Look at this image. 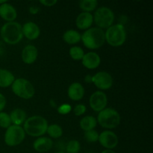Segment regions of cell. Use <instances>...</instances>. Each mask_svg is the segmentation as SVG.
<instances>
[{
	"label": "cell",
	"mask_w": 153,
	"mask_h": 153,
	"mask_svg": "<svg viewBox=\"0 0 153 153\" xmlns=\"http://www.w3.org/2000/svg\"><path fill=\"white\" fill-rule=\"evenodd\" d=\"M0 34L4 42L10 45L19 43L23 37L22 26L16 22H8L4 24L1 28Z\"/></svg>",
	"instance_id": "1"
},
{
	"label": "cell",
	"mask_w": 153,
	"mask_h": 153,
	"mask_svg": "<svg viewBox=\"0 0 153 153\" xmlns=\"http://www.w3.org/2000/svg\"><path fill=\"white\" fill-rule=\"evenodd\" d=\"M82 40L84 45L88 49H99L105 42V32L98 27L88 28L82 35Z\"/></svg>",
	"instance_id": "2"
},
{
	"label": "cell",
	"mask_w": 153,
	"mask_h": 153,
	"mask_svg": "<svg viewBox=\"0 0 153 153\" xmlns=\"http://www.w3.org/2000/svg\"><path fill=\"white\" fill-rule=\"evenodd\" d=\"M48 123L44 117L33 116L25 120L24 122V131L32 137H40L47 131Z\"/></svg>",
	"instance_id": "3"
},
{
	"label": "cell",
	"mask_w": 153,
	"mask_h": 153,
	"mask_svg": "<svg viewBox=\"0 0 153 153\" xmlns=\"http://www.w3.org/2000/svg\"><path fill=\"white\" fill-rule=\"evenodd\" d=\"M105 40L112 46H120L126 40L125 27L122 24H116L107 28L105 33Z\"/></svg>",
	"instance_id": "4"
},
{
	"label": "cell",
	"mask_w": 153,
	"mask_h": 153,
	"mask_svg": "<svg viewBox=\"0 0 153 153\" xmlns=\"http://www.w3.org/2000/svg\"><path fill=\"white\" fill-rule=\"evenodd\" d=\"M97 121L103 128H114L120 123V116L114 109L105 108L99 114Z\"/></svg>",
	"instance_id": "5"
},
{
	"label": "cell",
	"mask_w": 153,
	"mask_h": 153,
	"mask_svg": "<svg viewBox=\"0 0 153 153\" xmlns=\"http://www.w3.org/2000/svg\"><path fill=\"white\" fill-rule=\"evenodd\" d=\"M13 94L24 100H29L34 97L35 90L32 84L25 79H17L12 84Z\"/></svg>",
	"instance_id": "6"
},
{
	"label": "cell",
	"mask_w": 153,
	"mask_h": 153,
	"mask_svg": "<svg viewBox=\"0 0 153 153\" xmlns=\"http://www.w3.org/2000/svg\"><path fill=\"white\" fill-rule=\"evenodd\" d=\"M94 22L100 28H108L114 21V14L110 8L101 7L94 13Z\"/></svg>",
	"instance_id": "7"
},
{
	"label": "cell",
	"mask_w": 153,
	"mask_h": 153,
	"mask_svg": "<svg viewBox=\"0 0 153 153\" xmlns=\"http://www.w3.org/2000/svg\"><path fill=\"white\" fill-rule=\"evenodd\" d=\"M25 137V132L20 126L13 125L7 128L4 134V142L9 146L20 144Z\"/></svg>",
	"instance_id": "8"
},
{
	"label": "cell",
	"mask_w": 153,
	"mask_h": 153,
	"mask_svg": "<svg viewBox=\"0 0 153 153\" xmlns=\"http://www.w3.org/2000/svg\"><path fill=\"white\" fill-rule=\"evenodd\" d=\"M92 82L100 90H108L113 85V78L107 72H99L92 76Z\"/></svg>",
	"instance_id": "9"
},
{
	"label": "cell",
	"mask_w": 153,
	"mask_h": 153,
	"mask_svg": "<svg viewBox=\"0 0 153 153\" xmlns=\"http://www.w3.org/2000/svg\"><path fill=\"white\" fill-rule=\"evenodd\" d=\"M108 103L107 96L102 91H97L91 96L90 105L95 111L100 112L105 108Z\"/></svg>",
	"instance_id": "10"
},
{
	"label": "cell",
	"mask_w": 153,
	"mask_h": 153,
	"mask_svg": "<svg viewBox=\"0 0 153 153\" xmlns=\"http://www.w3.org/2000/svg\"><path fill=\"white\" fill-rule=\"evenodd\" d=\"M99 141L103 147L112 149L118 144V137L111 131H104L99 135Z\"/></svg>",
	"instance_id": "11"
},
{
	"label": "cell",
	"mask_w": 153,
	"mask_h": 153,
	"mask_svg": "<svg viewBox=\"0 0 153 153\" xmlns=\"http://www.w3.org/2000/svg\"><path fill=\"white\" fill-rule=\"evenodd\" d=\"M22 34L28 40H35L40 36V30L38 25L33 22H28L22 27Z\"/></svg>",
	"instance_id": "12"
},
{
	"label": "cell",
	"mask_w": 153,
	"mask_h": 153,
	"mask_svg": "<svg viewBox=\"0 0 153 153\" xmlns=\"http://www.w3.org/2000/svg\"><path fill=\"white\" fill-rule=\"evenodd\" d=\"M0 16L8 22H14L17 16L16 9L13 5L8 3L0 4Z\"/></svg>",
	"instance_id": "13"
},
{
	"label": "cell",
	"mask_w": 153,
	"mask_h": 153,
	"mask_svg": "<svg viewBox=\"0 0 153 153\" xmlns=\"http://www.w3.org/2000/svg\"><path fill=\"white\" fill-rule=\"evenodd\" d=\"M101 63L100 55L96 52H88L84 55L82 58V64L86 68L94 70L97 68Z\"/></svg>",
	"instance_id": "14"
},
{
	"label": "cell",
	"mask_w": 153,
	"mask_h": 153,
	"mask_svg": "<svg viewBox=\"0 0 153 153\" xmlns=\"http://www.w3.org/2000/svg\"><path fill=\"white\" fill-rule=\"evenodd\" d=\"M38 51L33 45H28L22 52V59L25 64H31L37 60Z\"/></svg>",
	"instance_id": "15"
},
{
	"label": "cell",
	"mask_w": 153,
	"mask_h": 153,
	"mask_svg": "<svg viewBox=\"0 0 153 153\" xmlns=\"http://www.w3.org/2000/svg\"><path fill=\"white\" fill-rule=\"evenodd\" d=\"M93 22H94V16L91 13L82 12L76 18V24L79 29L86 30L92 25Z\"/></svg>",
	"instance_id": "16"
},
{
	"label": "cell",
	"mask_w": 153,
	"mask_h": 153,
	"mask_svg": "<svg viewBox=\"0 0 153 153\" xmlns=\"http://www.w3.org/2000/svg\"><path fill=\"white\" fill-rule=\"evenodd\" d=\"M67 93L70 99L74 101H79L83 98L85 95V89L80 83L74 82L69 87Z\"/></svg>",
	"instance_id": "17"
},
{
	"label": "cell",
	"mask_w": 153,
	"mask_h": 153,
	"mask_svg": "<svg viewBox=\"0 0 153 153\" xmlns=\"http://www.w3.org/2000/svg\"><path fill=\"white\" fill-rule=\"evenodd\" d=\"M53 142L52 139L46 137H41L37 138L33 143V147L39 152H48L52 149Z\"/></svg>",
	"instance_id": "18"
},
{
	"label": "cell",
	"mask_w": 153,
	"mask_h": 153,
	"mask_svg": "<svg viewBox=\"0 0 153 153\" xmlns=\"http://www.w3.org/2000/svg\"><path fill=\"white\" fill-rule=\"evenodd\" d=\"M14 76L7 70L0 69V87L7 88L14 82Z\"/></svg>",
	"instance_id": "19"
},
{
	"label": "cell",
	"mask_w": 153,
	"mask_h": 153,
	"mask_svg": "<svg viewBox=\"0 0 153 153\" xmlns=\"http://www.w3.org/2000/svg\"><path fill=\"white\" fill-rule=\"evenodd\" d=\"M10 118L13 125L20 126L26 120V113L20 108H16L10 114Z\"/></svg>",
	"instance_id": "20"
},
{
	"label": "cell",
	"mask_w": 153,
	"mask_h": 153,
	"mask_svg": "<svg viewBox=\"0 0 153 153\" xmlns=\"http://www.w3.org/2000/svg\"><path fill=\"white\" fill-rule=\"evenodd\" d=\"M63 39L68 44H76L82 40V35L78 31L70 29L64 33Z\"/></svg>",
	"instance_id": "21"
},
{
	"label": "cell",
	"mask_w": 153,
	"mask_h": 153,
	"mask_svg": "<svg viewBox=\"0 0 153 153\" xmlns=\"http://www.w3.org/2000/svg\"><path fill=\"white\" fill-rule=\"evenodd\" d=\"M97 119L92 116L85 117L80 121V127L85 131L93 130L97 126Z\"/></svg>",
	"instance_id": "22"
},
{
	"label": "cell",
	"mask_w": 153,
	"mask_h": 153,
	"mask_svg": "<svg viewBox=\"0 0 153 153\" xmlns=\"http://www.w3.org/2000/svg\"><path fill=\"white\" fill-rule=\"evenodd\" d=\"M46 132L52 138H59L62 136L63 129L58 124H52V125L48 126Z\"/></svg>",
	"instance_id": "23"
},
{
	"label": "cell",
	"mask_w": 153,
	"mask_h": 153,
	"mask_svg": "<svg viewBox=\"0 0 153 153\" xmlns=\"http://www.w3.org/2000/svg\"><path fill=\"white\" fill-rule=\"evenodd\" d=\"M98 1L97 0H82L79 2V7L85 12L93 11L97 7Z\"/></svg>",
	"instance_id": "24"
},
{
	"label": "cell",
	"mask_w": 153,
	"mask_h": 153,
	"mask_svg": "<svg viewBox=\"0 0 153 153\" xmlns=\"http://www.w3.org/2000/svg\"><path fill=\"white\" fill-rule=\"evenodd\" d=\"M70 55L73 60L79 61V60H82L85 53H84L83 49L79 46H73V47L70 48Z\"/></svg>",
	"instance_id": "25"
},
{
	"label": "cell",
	"mask_w": 153,
	"mask_h": 153,
	"mask_svg": "<svg viewBox=\"0 0 153 153\" xmlns=\"http://www.w3.org/2000/svg\"><path fill=\"white\" fill-rule=\"evenodd\" d=\"M80 143L76 140H70L66 146L67 153H78L80 151Z\"/></svg>",
	"instance_id": "26"
},
{
	"label": "cell",
	"mask_w": 153,
	"mask_h": 153,
	"mask_svg": "<svg viewBox=\"0 0 153 153\" xmlns=\"http://www.w3.org/2000/svg\"><path fill=\"white\" fill-rule=\"evenodd\" d=\"M11 126L10 115L5 112H0V126L1 128H7Z\"/></svg>",
	"instance_id": "27"
},
{
	"label": "cell",
	"mask_w": 153,
	"mask_h": 153,
	"mask_svg": "<svg viewBox=\"0 0 153 153\" xmlns=\"http://www.w3.org/2000/svg\"><path fill=\"white\" fill-rule=\"evenodd\" d=\"M99 133L96 130H90L85 132V138L89 143H95L99 140Z\"/></svg>",
	"instance_id": "28"
},
{
	"label": "cell",
	"mask_w": 153,
	"mask_h": 153,
	"mask_svg": "<svg viewBox=\"0 0 153 153\" xmlns=\"http://www.w3.org/2000/svg\"><path fill=\"white\" fill-rule=\"evenodd\" d=\"M85 111H86V107L84 105L79 104L75 106L74 113L75 115H76V116H81V115L84 114Z\"/></svg>",
	"instance_id": "29"
},
{
	"label": "cell",
	"mask_w": 153,
	"mask_h": 153,
	"mask_svg": "<svg viewBox=\"0 0 153 153\" xmlns=\"http://www.w3.org/2000/svg\"><path fill=\"white\" fill-rule=\"evenodd\" d=\"M71 111V106L68 104H64L60 106L58 109V113L61 114H67Z\"/></svg>",
	"instance_id": "30"
},
{
	"label": "cell",
	"mask_w": 153,
	"mask_h": 153,
	"mask_svg": "<svg viewBox=\"0 0 153 153\" xmlns=\"http://www.w3.org/2000/svg\"><path fill=\"white\" fill-rule=\"evenodd\" d=\"M40 2L44 6H47V7H51V6L55 5L57 3L56 0H41Z\"/></svg>",
	"instance_id": "31"
},
{
	"label": "cell",
	"mask_w": 153,
	"mask_h": 153,
	"mask_svg": "<svg viewBox=\"0 0 153 153\" xmlns=\"http://www.w3.org/2000/svg\"><path fill=\"white\" fill-rule=\"evenodd\" d=\"M6 105V99L3 94L0 93V112L4 108Z\"/></svg>",
	"instance_id": "32"
},
{
	"label": "cell",
	"mask_w": 153,
	"mask_h": 153,
	"mask_svg": "<svg viewBox=\"0 0 153 153\" xmlns=\"http://www.w3.org/2000/svg\"><path fill=\"white\" fill-rule=\"evenodd\" d=\"M38 10H39V8L38 7H35V6H32V7H30L29 9L30 13H32V14H35V13H37V12H38Z\"/></svg>",
	"instance_id": "33"
},
{
	"label": "cell",
	"mask_w": 153,
	"mask_h": 153,
	"mask_svg": "<svg viewBox=\"0 0 153 153\" xmlns=\"http://www.w3.org/2000/svg\"><path fill=\"white\" fill-rule=\"evenodd\" d=\"M85 82H88V83H91V82H92V76H90V75L86 76V77H85Z\"/></svg>",
	"instance_id": "34"
},
{
	"label": "cell",
	"mask_w": 153,
	"mask_h": 153,
	"mask_svg": "<svg viewBox=\"0 0 153 153\" xmlns=\"http://www.w3.org/2000/svg\"><path fill=\"white\" fill-rule=\"evenodd\" d=\"M102 153H116V152H114V151L111 150V149H106V150L103 151Z\"/></svg>",
	"instance_id": "35"
},
{
	"label": "cell",
	"mask_w": 153,
	"mask_h": 153,
	"mask_svg": "<svg viewBox=\"0 0 153 153\" xmlns=\"http://www.w3.org/2000/svg\"><path fill=\"white\" fill-rule=\"evenodd\" d=\"M6 2H7L6 1H0V4H4V3H6Z\"/></svg>",
	"instance_id": "36"
},
{
	"label": "cell",
	"mask_w": 153,
	"mask_h": 153,
	"mask_svg": "<svg viewBox=\"0 0 153 153\" xmlns=\"http://www.w3.org/2000/svg\"><path fill=\"white\" fill-rule=\"evenodd\" d=\"M55 153H65V152H62V151H60V152H55Z\"/></svg>",
	"instance_id": "37"
}]
</instances>
